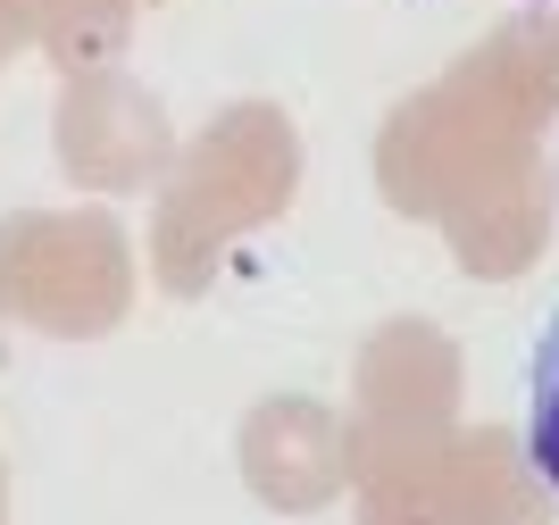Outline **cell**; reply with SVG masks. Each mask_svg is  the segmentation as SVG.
<instances>
[{
  "label": "cell",
  "instance_id": "1",
  "mask_svg": "<svg viewBox=\"0 0 559 525\" xmlns=\"http://www.w3.org/2000/svg\"><path fill=\"white\" fill-rule=\"evenodd\" d=\"M526 451H535L543 484L559 492V318L535 343V392H526Z\"/></svg>",
  "mask_w": 559,
  "mask_h": 525
}]
</instances>
